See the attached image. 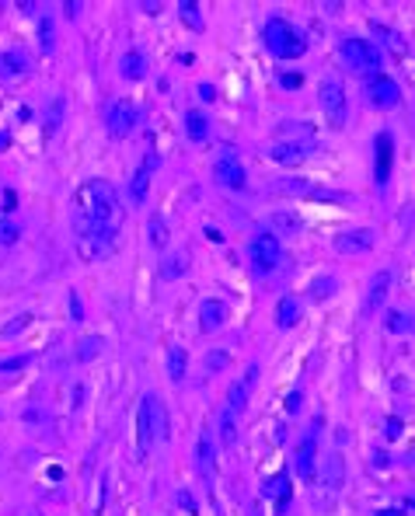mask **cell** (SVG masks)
<instances>
[{"label":"cell","mask_w":415,"mask_h":516,"mask_svg":"<svg viewBox=\"0 0 415 516\" xmlns=\"http://www.w3.org/2000/svg\"><path fill=\"white\" fill-rule=\"evenodd\" d=\"M366 98H370V105L373 109H395L398 102H402V88L387 77V73H377V77H370L366 80Z\"/></svg>","instance_id":"obj_8"},{"label":"cell","mask_w":415,"mask_h":516,"mask_svg":"<svg viewBox=\"0 0 415 516\" xmlns=\"http://www.w3.org/2000/svg\"><path fill=\"white\" fill-rule=\"evenodd\" d=\"M262 39H265V49H269L276 59H296V56L307 53L303 32H300L296 25H290L287 18H269Z\"/></svg>","instance_id":"obj_2"},{"label":"cell","mask_w":415,"mask_h":516,"mask_svg":"<svg viewBox=\"0 0 415 516\" xmlns=\"http://www.w3.org/2000/svg\"><path fill=\"white\" fill-rule=\"evenodd\" d=\"M213 172H217V181H220L224 188H231V192H244V188H248V172H244L241 157H237V154H231V150L217 157Z\"/></svg>","instance_id":"obj_7"},{"label":"cell","mask_w":415,"mask_h":516,"mask_svg":"<svg viewBox=\"0 0 415 516\" xmlns=\"http://www.w3.org/2000/svg\"><path fill=\"white\" fill-rule=\"evenodd\" d=\"M66 11H70V18H77V11H80V4H77V0H66Z\"/></svg>","instance_id":"obj_45"},{"label":"cell","mask_w":415,"mask_h":516,"mask_svg":"<svg viewBox=\"0 0 415 516\" xmlns=\"http://www.w3.org/2000/svg\"><path fill=\"white\" fill-rule=\"evenodd\" d=\"M0 147H7V133H0Z\"/></svg>","instance_id":"obj_48"},{"label":"cell","mask_w":415,"mask_h":516,"mask_svg":"<svg viewBox=\"0 0 415 516\" xmlns=\"http://www.w3.org/2000/svg\"><path fill=\"white\" fill-rule=\"evenodd\" d=\"M185 133H188L192 143H203V140L210 136V119L199 112V109H188V112H185Z\"/></svg>","instance_id":"obj_21"},{"label":"cell","mask_w":415,"mask_h":516,"mask_svg":"<svg viewBox=\"0 0 415 516\" xmlns=\"http://www.w3.org/2000/svg\"><path fill=\"white\" fill-rule=\"evenodd\" d=\"M32 363V356H7L0 359V373H14V370H25Z\"/></svg>","instance_id":"obj_37"},{"label":"cell","mask_w":415,"mask_h":516,"mask_svg":"<svg viewBox=\"0 0 415 516\" xmlns=\"http://www.w3.org/2000/svg\"><path fill=\"white\" fill-rule=\"evenodd\" d=\"M119 66H122V77H126V80H140V77L147 73V59H143V53H136V49H129Z\"/></svg>","instance_id":"obj_24"},{"label":"cell","mask_w":415,"mask_h":516,"mask_svg":"<svg viewBox=\"0 0 415 516\" xmlns=\"http://www.w3.org/2000/svg\"><path fill=\"white\" fill-rule=\"evenodd\" d=\"M377 516H402V513H398V510H380Z\"/></svg>","instance_id":"obj_47"},{"label":"cell","mask_w":415,"mask_h":516,"mask_svg":"<svg viewBox=\"0 0 415 516\" xmlns=\"http://www.w3.org/2000/svg\"><path fill=\"white\" fill-rule=\"evenodd\" d=\"M318 102H321V112L332 122V129H346V119H349V105H346V88L339 77H325L318 84Z\"/></svg>","instance_id":"obj_4"},{"label":"cell","mask_w":415,"mask_h":516,"mask_svg":"<svg viewBox=\"0 0 415 516\" xmlns=\"http://www.w3.org/2000/svg\"><path fill=\"white\" fill-rule=\"evenodd\" d=\"M178 11H181L185 25H192V28H203V18H199V4H188V0H181V4H178Z\"/></svg>","instance_id":"obj_34"},{"label":"cell","mask_w":415,"mask_h":516,"mask_svg":"<svg viewBox=\"0 0 415 516\" xmlns=\"http://www.w3.org/2000/svg\"><path fill=\"white\" fill-rule=\"evenodd\" d=\"M269 227L276 237H294L303 230V217L296 213V210H272L269 213Z\"/></svg>","instance_id":"obj_16"},{"label":"cell","mask_w":415,"mask_h":516,"mask_svg":"<svg viewBox=\"0 0 415 516\" xmlns=\"http://www.w3.org/2000/svg\"><path fill=\"white\" fill-rule=\"evenodd\" d=\"M255 380H258V366L251 363V366L237 377L234 384H231L224 408H227V412H234V415H241V412H244V404H248V398H251V391H255Z\"/></svg>","instance_id":"obj_10"},{"label":"cell","mask_w":415,"mask_h":516,"mask_svg":"<svg viewBox=\"0 0 415 516\" xmlns=\"http://www.w3.org/2000/svg\"><path fill=\"white\" fill-rule=\"evenodd\" d=\"M28 66H32V59L21 49H4L0 53V77H21V73H28Z\"/></svg>","instance_id":"obj_19"},{"label":"cell","mask_w":415,"mask_h":516,"mask_svg":"<svg viewBox=\"0 0 415 516\" xmlns=\"http://www.w3.org/2000/svg\"><path fill=\"white\" fill-rule=\"evenodd\" d=\"M339 289V283H335V276H318L311 287H307V293H311V300L314 304H321V300H328L332 293Z\"/></svg>","instance_id":"obj_25"},{"label":"cell","mask_w":415,"mask_h":516,"mask_svg":"<svg viewBox=\"0 0 415 516\" xmlns=\"http://www.w3.org/2000/svg\"><path fill=\"white\" fill-rule=\"evenodd\" d=\"M296 318H300V304H296V296H279V304H276V325L283 328V332H290L296 325Z\"/></svg>","instance_id":"obj_22"},{"label":"cell","mask_w":415,"mask_h":516,"mask_svg":"<svg viewBox=\"0 0 415 516\" xmlns=\"http://www.w3.org/2000/svg\"><path fill=\"white\" fill-rule=\"evenodd\" d=\"M370 28H373V32H377V35H380V39H387V42H391V46H395V49H398V53H402V49H405V42H402V35H398V32H391V28H384V25H380V21H373V25H370Z\"/></svg>","instance_id":"obj_36"},{"label":"cell","mask_w":415,"mask_h":516,"mask_svg":"<svg viewBox=\"0 0 415 516\" xmlns=\"http://www.w3.org/2000/svg\"><path fill=\"white\" fill-rule=\"evenodd\" d=\"M224 321H227V307L220 300H203V307H199V328L203 332H220Z\"/></svg>","instance_id":"obj_18"},{"label":"cell","mask_w":415,"mask_h":516,"mask_svg":"<svg viewBox=\"0 0 415 516\" xmlns=\"http://www.w3.org/2000/svg\"><path fill=\"white\" fill-rule=\"evenodd\" d=\"M147 178H150V172H147V168H140V172L133 174V181H129V196H133L136 203H143V199H147Z\"/></svg>","instance_id":"obj_31"},{"label":"cell","mask_w":415,"mask_h":516,"mask_svg":"<svg viewBox=\"0 0 415 516\" xmlns=\"http://www.w3.org/2000/svg\"><path fill=\"white\" fill-rule=\"evenodd\" d=\"M199 95H203L206 102H213V95H217V91H213V84H203V88H199Z\"/></svg>","instance_id":"obj_43"},{"label":"cell","mask_w":415,"mask_h":516,"mask_svg":"<svg viewBox=\"0 0 415 516\" xmlns=\"http://www.w3.org/2000/svg\"><path fill=\"white\" fill-rule=\"evenodd\" d=\"M234 440H237V415L234 412H220V443L224 447H234Z\"/></svg>","instance_id":"obj_26"},{"label":"cell","mask_w":415,"mask_h":516,"mask_svg":"<svg viewBox=\"0 0 415 516\" xmlns=\"http://www.w3.org/2000/svg\"><path fill=\"white\" fill-rule=\"evenodd\" d=\"M39 46H42V53H53V21L49 18L39 21Z\"/></svg>","instance_id":"obj_35"},{"label":"cell","mask_w":415,"mask_h":516,"mask_svg":"<svg viewBox=\"0 0 415 516\" xmlns=\"http://www.w3.org/2000/svg\"><path fill=\"white\" fill-rule=\"evenodd\" d=\"M283 84H287V88H296V84H300V77H294V73H287V77H283Z\"/></svg>","instance_id":"obj_46"},{"label":"cell","mask_w":415,"mask_h":516,"mask_svg":"<svg viewBox=\"0 0 415 516\" xmlns=\"http://www.w3.org/2000/svg\"><path fill=\"white\" fill-rule=\"evenodd\" d=\"M342 59H346V66L356 70L359 77H377L380 73V66H384V56H380V49L373 46V42H366V39H342Z\"/></svg>","instance_id":"obj_3"},{"label":"cell","mask_w":415,"mask_h":516,"mask_svg":"<svg viewBox=\"0 0 415 516\" xmlns=\"http://www.w3.org/2000/svg\"><path fill=\"white\" fill-rule=\"evenodd\" d=\"M269 157H272L276 164H303L307 147H303V143H296V140H294V143L287 140V143H276V147L269 150Z\"/></svg>","instance_id":"obj_20"},{"label":"cell","mask_w":415,"mask_h":516,"mask_svg":"<svg viewBox=\"0 0 415 516\" xmlns=\"http://www.w3.org/2000/svg\"><path fill=\"white\" fill-rule=\"evenodd\" d=\"M342 481H346V464H342V457L339 454L325 457V464H321V488L335 496L342 488Z\"/></svg>","instance_id":"obj_17"},{"label":"cell","mask_w":415,"mask_h":516,"mask_svg":"<svg viewBox=\"0 0 415 516\" xmlns=\"http://www.w3.org/2000/svg\"><path fill=\"white\" fill-rule=\"evenodd\" d=\"M73 217H80V220L91 224V227L116 230L119 220H122V203H119L116 188H112L109 181H102V178L84 181V185L77 188V213H73Z\"/></svg>","instance_id":"obj_1"},{"label":"cell","mask_w":415,"mask_h":516,"mask_svg":"<svg viewBox=\"0 0 415 516\" xmlns=\"http://www.w3.org/2000/svg\"><path fill=\"white\" fill-rule=\"evenodd\" d=\"M318 440H321V419L311 422L307 436L300 440V447H296V454H294V467L300 478H314V467H318Z\"/></svg>","instance_id":"obj_6"},{"label":"cell","mask_w":415,"mask_h":516,"mask_svg":"<svg viewBox=\"0 0 415 516\" xmlns=\"http://www.w3.org/2000/svg\"><path fill=\"white\" fill-rule=\"evenodd\" d=\"M102 339H98V335H91V339H80V342H77V352H73V356H77V363H88V359H95V356H98V352H102Z\"/></svg>","instance_id":"obj_28"},{"label":"cell","mask_w":415,"mask_h":516,"mask_svg":"<svg viewBox=\"0 0 415 516\" xmlns=\"http://www.w3.org/2000/svg\"><path fill=\"white\" fill-rule=\"evenodd\" d=\"M150 244H154V248H157V251H164V248H168V227H164V224H161V217H150Z\"/></svg>","instance_id":"obj_30"},{"label":"cell","mask_w":415,"mask_h":516,"mask_svg":"<svg viewBox=\"0 0 415 516\" xmlns=\"http://www.w3.org/2000/svg\"><path fill=\"white\" fill-rule=\"evenodd\" d=\"M21 237V227L14 220H0V244H14Z\"/></svg>","instance_id":"obj_38"},{"label":"cell","mask_w":415,"mask_h":516,"mask_svg":"<svg viewBox=\"0 0 415 516\" xmlns=\"http://www.w3.org/2000/svg\"><path fill=\"white\" fill-rule=\"evenodd\" d=\"M178 503H181V506H185V510H196V499H188V496H185V492H178Z\"/></svg>","instance_id":"obj_44"},{"label":"cell","mask_w":415,"mask_h":516,"mask_svg":"<svg viewBox=\"0 0 415 516\" xmlns=\"http://www.w3.org/2000/svg\"><path fill=\"white\" fill-rule=\"evenodd\" d=\"M28 314H18V318H11V325H4V335H18L21 328H28Z\"/></svg>","instance_id":"obj_39"},{"label":"cell","mask_w":415,"mask_h":516,"mask_svg":"<svg viewBox=\"0 0 415 516\" xmlns=\"http://www.w3.org/2000/svg\"><path fill=\"white\" fill-rule=\"evenodd\" d=\"M164 436H168V412L161 402H154V440H164Z\"/></svg>","instance_id":"obj_33"},{"label":"cell","mask_w":415,"mask_h":516,"mask_svg":"<svg viewBox=\"0 0 415 516\" xmlns=\"http://www.w3.org/2000/svg\"><path fill=\"white\" fill-rule=\"evenodd\" d=\"M373 178H377V188H387L391 181V164H395V140L391 133H377L373 140Z\"/></svg>","instance_id":"obj_9"},{"label":"cell","mask_w":415,"mask_h":516,"mask_svg":"<svg viewBox=\"0 0 415 516\" xmlns=\"http://www.w3.org/2000/svg\"><path fill=\"white\" fill-rule=\"evenodd\" d=\"M279 255H283V251H279V237L269 234V230L255 234L251 244H248V262H251V269H255L258 276L272 272V269L279 265Z\"/></svg>","instance_id":"obj_5"},{"label":"cell","mask_w":415,"mask_h":516,"mask_svg":"<svg viewBox=\"0 0 415 516\" xmlns=\"http://www.w3.org/2000/svg\"><path fill=\"white\" fill-rule=\"evenodd\" d=\"M105 126H109V133L112 136H129L133 133V126H136V105L133 102H126V98H119L109 105V112H105Z\"/></svg>","instance_id":"obj_11"},{"label":"cell","mask_w":415,"mask_h":516,"mask_svg":"<svg viewBox=\"0 0 415 516\" xmlns=\"http://www.w3.org/2000/svg\"><path fill=\"white\" fill-rule=\"evenodd\" d=\"M185 265H188V258H185V255H172V258L161 265V276H164V280H178V276L185 272Z\"/></svg>","instance_id":"obj_32"},{"label":"cell","mask_w":415,"mask_h":516,"mask_svg":"<svg viewBox=\"0 0 415 516\" xmlns=\"http://www.w3.org/2000/svg\"><path fill=\"white\" fill-rule=\"evenodd\" d=\"M217 366H220V370L227 366V352H213V356H210V370H217Z\"/></svg>","instance_id":"obj_41"},{"label":"cell","mask_w":415,"mask_h":516,"mask_svg":"<svg viewBox=\"0 0 415 516\" xmlns=\"http://www.w3.org/2000/svg\"><path fill=\"white\" fill-rule=\"evenodd\" d=\"M287 412H290V415H296V412H300V391H294V395L287 398Z\"/></svg>","instance_id":"obj_42"},{"label":"cell","mask_w":415,"mask_h":516,"mask_svg":"<svg viewBox=\"0 0 415 516\" xmlns=\"http://www.w3.org/2000/svg\"><path fill=\"white\" fill-rule=\"evenodd\" d=\"M373 248V230L359 227V230H346L335 237V251L339 255H359V251H370Z\"/></svg>","instance_id":"obj_15"},{"label":"cell","mask_w":415,"mask_h":516,"mask_svg":"<svg viewBox=\"0 0 415 516\" xmlns=\"http://www.w3.org/2000/svg\"><path fill=\"white\" fill-rule=\"evenodd\" d=\"M387 289H391V272H387V269H380V272L370 280L366 300H363V318H373V314L384 307V300H387Z\"/></svg>","instance_id":"obj_13"},{"label":"cell","mask_w":415,"mask_h":516,"mask_svg":"<svg viewBox=\"0 0 415 516\" xmlns=\"http://www.w3.org/2000/svg\"><path fill=\"white\" fill-rule=\"evenodd\" d=\"M384 328H387V332H398V335H402V332H412V328H415V318L402 314V311H391V314L384 318Z\"/></svg>","instance_id":"obj_27"},{"label":"cell","mask_w":415,"mask_h":516,"mask_svg":"<svg viewBox=\"0 0 415 516\" xmlns=\"http://www.w3.org/2000/svg\"><path fill=\"white\" fill-rule=\"evenodd\" d=\"M185 373H188V352H185L181 345H172V349H168V377H172L175 384H181Z\"/></svg>","instance_id":"obj_23"},{"label":"cell","mask_w":415,"mask_h":516,"mask_svg":"<svg viewBox=\"0 0 415 516\" xmlns=\"http://www.w3.org/2000/svg\"><path fill=\"white\" fill-rule=\"evenodd\" d=\"M398 433H402V422H398V419H387V422H384V436H387V440H395Z\"/></svg>","instance_id":"obj_40"},{"label":"cell","mask_w":415,"mask_h":516,"mask_svg":"<svg viewBox=\"0 0 415 516\" xmlns=\"http://www.w3.org/2000/svg\"><path fill=\"white\" fill-rule=\"evenodd\" d=\"M154 402H157V395H143V402L136 408V440H140V450H150L154 447Z\"/></svg>","instance_id":"obj_12"},{"label":"cell","mask_w":415,"mask_h":516,"mask_svg":"<svg viewBox=\"0 0 415 516\" xmlns=\"http://www.w3.org/2000/svg\"><path fill=\"white\" fill-rule=\"evenodd\" d=\"M196 467H199V474H203L206 481H213V474H217V443H213V433H210V429L199 433V443H196Z\"/></svg>","instance_id":"obj_14"},{"label":"cell","mask_w":415,"mask_h":516,"mask_svg":"<svg viewBox=\"0 0 415 516\" xmlns=\"http://www.w3.org/2000/svg\"><path fill=\"white\" fill-rule=\"evenodd\" d=\"M265 496H269V499H287V496H290V478H287V474L269 478V481H265Z\"/></svg>","instance_id":"obj_29"}]
</instances>
